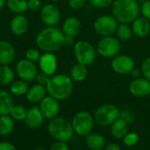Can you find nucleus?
Instances as JSON below:
<instances>
[{
    "mask_svg": "<svg viewBox=\"0 0 150 150\" xmlns=\"http://www.w3.org/2000/svg\"><path fill=\"white\" fill-rule=\"evenodd\" d=\"M38 65L41 72L48 75L49 76H52L55 74L57 70V57L54 53L44 52L38 61Z\"/></svg>",
    "mask_w": 150,
    "mask_h": 150,
    "instance_id": "14",
    "label": "nucleus"
},
{
    "mask_svg": "<svg viewBox=\"0 0 150 150\" xmlns=\"http://www.w3.org/2000/svg\"><path fill=\"white\" fill-rule=\"evenodd\" d=\"M12 95L4 90L0 91V116L10 115L11 108L13 107Z\"/></svg>",
    "mask_w": 150,
    "mask_h": 150,
    "instance_id": "24",
    "label": "nucleus"
},
{
    "mask_svg": "<svg viewBox=\"0 0 150 150\" xmlns=\"http://www.w3.org/2000/svg\"><path fill=\"white\" fill-rule=\"evenodd\" d=\"M120 110L112 104H105L97 108L94 112L95 123L102 127H109L120 118Z\"/></svg>",
    "mask_w": 150,
    "mask_h": 150,
    "instance_id": "5",
    "label": "nucleus"
},
{
    "mask_svg": "<svg viewBox=\"0 0 150 150\" xmlns=\"http://www.w3.org/2000/svg\"><path fill=\"white\" fill-rule=\"evenodd\" d=\"M118 25L119 22L112 15H102L97 18L93 24L95 32L102 37L114 34Z\"/></svg>",
    "mask_w": 150,
    "mask_h": 150,
    "instance_id": "9",
    "label": "nucleus"
},
{
    "mask_svg": "<svg viewBox=\"0 0 150 150\" xmlns=\"http://www.w3.org/2000/svg\"><path fill=\"white\" fill-rule=\"evenodd\" d=\"M85 143L91 150H102L106 145V141L104 135L98 133H91L85 136Z\"/></svg>",
    "mask_w": 150,
    "mask_h": 150,
    "instance_id": "22",
    "label": "nucleus"
},
{
    "mask_svg": "<svg viewBox=\"0 0 150 150\" xmlns=\"http://www.w3.org/2000/svg\"><path fill=\"white\" fill-rule=\"evenodd\" d=\"M50 1H51L52 3H56V2H58L59 0H50Z\"/></svg>",
    "mask_w": 150,
    "mask_h": 150,
    "instance_id": "48",
    "label": "nucleus"
},
{
    "mask_svg": "<svg viewBox=\"0 0 150 150\" xmlns=\"http://www.w3.org/2000/svg\"><path fill=\"white\" fill-rule=\"evenodd\" d=\"M121 49L119 39L112 36L102 37L98 43L97 52L104 58H113L118 55Z\"/></svg>",
    "mask_w": 150,
    "mask_h": 150,
    "instance_id": "8",
    "label": "nucleus"
},
{
    "mask_svg": "<svg viewBox=\"0 0 150 150\" xmlns=\"http://www.w3.org/2000/svg\"><path fill=\"white\" fill-rule=\"evenodd\" d=\"M88 75V70H87V66L76 63L75 64L69 72V76L74 82H83L85 80Z\"/></svg>",
    "mask_w": 150,
    "mask_h": 150,
    "instance_id": "26",
    "label": "nucleus"
},
{
    "mask_svg": "<svg viewBox=\"0 0 150 150\" xmlns=\"http://www.w3.org/2000/svg\"><path fill=\"white\" fill-rule=\"evenodd\" d=\"M75 38L74 37H71V36H67V35H64V39H63V46H66V47H74L75 45Z\"/></svg>",
    "mask_w": 150,
    "mask_h": 150,
    "instance_id": "43",
    "label": "nucleus"
},
{
    "mask_svg": "<svg viewBox=\"0 0 150 150\" xmlns=\"http://www.w3.org/2000/svg\"><path fill=\"white\" fill-rule=\"evenodd\" d=\"M105 150H121V148L120 147V145H118L117 143L114 142H111L105 145Z\"/></svg>",
    "mask_w": 150,
    "mask_h": 150,
    "instance_id": "44",
    "label": "nucleus"
},
{
    "mask_svg": "<svg viewBox=\"0 0 150 150\" xmlns=\"http://www.w3.org/2000/svg\"><path fill=\"white\" fill-rule=\"evenodd\" d=\"M16 51L14 46L8 40H0V64L9 65L15 59Z\"/></svg>",
    "mask_w": 150,
    "mask_h": 150,
    "instance_id": "18",
    "label": "nucleus"
},
{
    "mask_svg": "<svg viewBox=\"0 0 150 150\" xmlns=\"http://www.w3.org/2000/svg\"><path fill=\"white\" fill-rule=\"evenodd\" d=\"M29 28L28 18L23 14H16L10 21V30L16 36L24 35Z\"/></svg>",
    "mask_w": 150,
    "mask_h": 150,
    "instance_id": "16",
    "label": "nucleus"
},
{
    "mask_svg": "<svg viewBox=\"0 0 150 150\" xmlns=\"http://www.w3.org/2000/svg\"><path fill=\"white\" fill-rule=\"evenodd\" d=\"M49 79H50V76H49L48 75H47V74H45V73H43V72L40 71V73H38V75H37L35 80H36L37 83L46 86L47 83H48Z\"/></svg>",
    "mask_w": 150,
    "mask_h": 150,
    "instance_id": "40",
    "label": "nucleus"
},
{
    "mask_svg": "<svg viewBox=\"0 0 150 150\" xmlns=\"http://www.w3.org/2000/svg\"><path fill=\"white\" fill-rule=\"evenodd\" d=\"M15 70L19 79L24 80L27 83L35 80L39 73V69L35 62H30L25 58L21 59L17 62Z\"/></svg>",
    "mask_w": 150,
    "mask_h": 150,
    "instance_id": "10",
    "label": "nucleus"
},
{
    "mask_svg": "<svg viewBox=\"0 0 150 150\" xmlns=\"http://www.w3.org/2000/svg\"><path fill=\"white\" fill-rule=\"evenodd\" d=\"M142 74L144 78L150 82V57L146 58L142 64Z\"/></svg>",
    "mask_w": 150,
    "mask_h": 150,
    "instance_id": "36",
    "label": "nucleus"
},
{
    "mask_svg": "<svg viewBox=\"0 0 150 150\" xmlns=\"http://www.w3.org/2000/svg\"><path fill=\"white\" fill-rule=\"evenodd\" d=\"M120 119L126 121L128 125H132L135 121V116L134 112L128 109H123L120 112Z\"/></svg>",
    "mask_w": 150,
    "mask_h": 150,
    "instance_id": "33",
    "label": "nucleus"
},
{
    "mask_svg": "<svg viewBox=\"0 0 150 150\" xmlns=\"http://www.w3.org/2000/svg\"><path fill=\"white\" fill-rule=\"evenodd\" d=\"M62 31L64 35L71 36L74 38L76 37L81 31V23L79 19L76 17L67 18L62 24Z\"/></svg>",
    "mask_w": 150,
    "mask_h": 150,
    "instance_id": "20",
    "label": "nucleus"
},
{
    "mask_svg": "<svg viewBox=\"0 0 150 150\" xmlns=\"http://www.w3.org/2000/svg\"><path fill=\"white\" fill-rule=\"evenodd\" d=\"M114 0H88V3L94 8L104 9L112 5Z\"/></svg>",
    "mask_w": 150,
    "mask_h": 150,
    "instance_id": "35",
    "label": "nucleus"
},
{
    "mask_svg": "<svg viewBox=\"0 0 150 150\" xmlns=\"http://www.w3.org/2000/svg\"><path fill=\"white\" fill-rule=\"evenodd\" d=\"M39 107L44 118L47 120H52L57 117L60 112L59 100L49 95L46 96L39 103Z\"/></svg>",
    "mask_w": 150,
    "mask_h": 150,
    "instance_id": "13",
    "label": "nucleus"
},
{
    "mask_svg": "<svg viewBox=\"0 0 150 150\" xmlns=\"http://www.w3.org/2000/svg\"><path fill=\"white\" fill-rule=\"evenodd\" d=\"M6 1H7V0H0V11H2V10L5 7V5H6Z\"/></svg>",
    "mask_w": 150,
    "mask_h": 150,
    "instance_id": "46",
    "label": "nucleus"
},
{
    "mask_svg": "<svg viewBox=\"0 0 150 150\" xmlns=\"http://www.w3.org/2000/svg\"><path fill=\"white\" fill-rule=\"evenodd\" d=\"M64 33L56 26H47L40 30L36 37L35 42L39 49L43 52L54 53L63 46Z\"/></svg>",
    "mask_w": 150,
    "mask_h": 150,
    "instance_id": "1",
    "label": "nucleus"
},
{
    "mask_svg": "<svg viewBox=\"0 0 150 150\" xmlns=\"http://www.w3.org/2000/svg\"><path fill=\"white\" fill-rule=\"evenodd\" d=\"M129 92L135 98H146L150 93V82L144 77L134 78L129 84Z\"/></svg>",
    "mask_w": 150,
    "mask_h": 150,
    "instance_id": "15",
    "label": "nucleus"
},
{
    "mask_svg": "<svg viewBox=\"0 0 150 150\" xmlns=\"http://www.w3.org/2000/svg\"><path fill=\"white\" fill-rule=\"evenodd\" d=\"M14 129V120L10 115L0 116V135L10 134Z\"/></svg>",
    "mask_w": 150,
    "mask_h": 150,
    "instance_id": "28",
    "label": "nucleus"
},
{
    "mask_svg": "<svg viewBox=\"0 0 150 150\" xmlns=\"http://www.w3.org/2000/svg\"><path fill=\"white\" fill-rule=\"evenodd\" d=\"M40 19L47 26H55L61 19V11L54 4H46L40 9Z\"/></svg>",
    "mask_w": 150,
    "mask_h": 150,
    "instance_id": "11",
    "label": "nucleus"
},
{
    "mask_svg": "<svg viewBox=\"0 0 150 150\" xmlns=\"http://www.w3.org/2000/svg\"><path fill=\"white\" fill-rule=\"evenodd\" d=\"M40 55L41 54H40V50L36 49V48H33V47H31V48L27 49L25 51V59H27L28 61L33 62H38Z\"/></svg>",
    "mask_w": 150,
    "mask_h": 150,
    "instance_id": "34",
    "label": "nucleus"
},
{
    "mask_svg": "<svg viewBox=\"0 0 150 150\" xmlns=\"http://www.w3.org/2000/svg\"><path fill=\"white\" fill-rule=\"evenodd\" d=\"M0 150H17L15 146L9 142H0Z\"/></svg>",
    "mask_w": 150,
    "mask_h": 150,
    "instance_id": "42",
    "label": "nucleus"
},
{
    "mask_svg": "<svg viewBox=\"0 0 150 150\" xmlns=\"http://www.w3.org/2000/svg\"><path fill=\"white\" fill-rule=\"evenodd\" d=\"M47 92L46 86L36 83L29 87L25 96L26 100L31 104H38L47 96Z\"/></svg>",
    "mask_w": 150,
    "mask_h": 150,
    "instance_id": "19",
    "label": "nucleus"
},
{
    "mask_svg": "<svg viewBox=\"0 0 150 150\" xmlns=\"http://www.w3.org/2000/svg\"><path fill=\"white\" fill-rule=\"evenodd\" d=\"M44 120L45 118L42 115L39 105H34L27 110L24 122L25 126H27L29 128L35 129L40 127L43 124Z\"/></svg>",
    "mask_w": 150,
    "mask_h": 150,
    "instance_id": "17",
    "label": "nucleus"
},
{
    "mask_svg": "<svg viewBox=\"0 0 150 150\" xmlns=\"http://www.w3.org/2000/svg\"><path fill=\"white\" fill-rule=\"evenodd\" d=\"M130 74H131V76L134 77V78H139V77H141V76L142 75V70H141L140 69H138V68H135V67L133 69V70L131 71Z\"/></svg>",
    "mask_w": 150,
    "mask_h": 150,
    "instance_id": "45",
    "label": "nucleus"
},
{
    "mask_svg": "<svg viewBox=\"0 0 150 150\" xmlns=\"http://www.w3.org/2000/svg\"><path fill=\"white\" fill-rule=\"evenodd\" d=\"M15 74L9 65H1L0 67V83L2 85H10L14 81Z\"/></svg>",
    "mask_w": 150,
    "mask_h": 150,
    "instance_id": "27",
    "label": "nucleus"
},
{
    "mask_svg": "<svg viewBox=\"0 0 150 150\" xmlns=\"http://www.w3.org/2000/svg\"><path fill=\"white\" fill-rule=\"evenodd\" d=\"M35 150H43V149L42 148H37Z\"/></svg>",
    "mask_w": 150,
    "mask_h": 150,
    "instance_id": "49",
    "label": "nucleus"
},
{
    "mask_svg": "<svg viewBox=\"0 0 150 150\" xmlns=\"http://www.w3.org/2000/svg\"><path fill=\"white\" fill-rule=\"evenodd\" d=\"M116 35L117 38L120 40L122 41H127L131 39L133 31L132 28L128 25V24H123V23H119V25L116 30Z\"/></svg>",
    "mask_w": 150,
    "mask_h": 150,
    "instance_id": "30",
    "label": "nucleus"
},
{
    "mask_svg": "<svg viewBox=\"0 0 150 150\" xmlns=\"http://www.w3.org/2000/svg\"><path fill=\"white\" fill-rule=\"evenodd\" d=\"M71 123L74 132L80 136L85 137L92 132L95 120L93 115L90 112L82 111L73 116Z\"/></svg>",
    "mask_w": 150,
    "mask_h": 150,
    "instance_id": "6",
    "label": "nucleus"
},
{
    "mask_svg": "<svg viewBox=\"0 0 150 150\" xmlns=\"http://www.w3.org/2000/svg\"><path fill=\"white\" fill-rule=\"evenodd\" d=\"M49 150H69V148L67 144V142H55L52 144Z\"/></svg>",
    "mask_w": 150,
    "mask_h": 150,
    "instance_id": "41",
    "label": "nucleus"
},
{
    "mask_svg": "<svg viewBox=\"0 0 150 150\" xmlns=\"http://www.w3.org/2000/svg\"><path fill=\"white\" fill-rule=\"evenodd\" d=\"M9 86H10V93L16 97H21L25 95L30 87L27 82L21 79L14 80Z\"/></svg>",
    "mask_w": 150,
    "mask_h": 150,
    "instance_id": "25",
    "label": "nucleus"
},
{
    "mask_svg": "<svg viewBox=\"0 0 150 150\" xmlns=\"http://www.w3.org/2000/svg\"><path fill=\"white\" fill-rule=\"evenodd\" d=\"M111 135L116 140H121L129 132V125L121 119H118L111 126Z\"/></svg>",
    "mask_w": 150,
    "mask_h": 150,
    "instance_id": "23",
    "label": "nucleus"
},
{
    "mask_svg": "<svg viewBox=\"0 0 150 150\" xmlns=\"http://www.w3.org/2000/svg\"><path fill=\"white\" fill-rule=\"evenodd\" d=\"M111 67L117 74L127 75L130 74L134 68V61L127 54H118L112 58Z\"/></svg>",
    "mask_w": 150,
    "mask_h": 150,
    "instance_id": "12",
    "label": "nucleus"
},
{
    "mask_svg": "<svg viewBox=\"0 0 150 150\" xmlns=\"http://www.w3.org/2000/svg\"><path fill=\"white\" fill-rule=\"evenodd\" d=\"M87 2L88 0H69V5L73 10H81L86 5Z\"/></svg>",
    "mask_w": 150,
    "mask_h": 150,
    "instance_id": "37",
    "label": "nucleus"
},
{
    "mask_svg": "<svg viewBox=\"0 0 150 150\" xmlns=\"http://www.w3.org/2000/svg\"><path fill=\"white\" fill-rule=\"evenodd\" d=\"M6 6L15 14H23L27 10V0H7Z\"/></svg>",
    "mask_w": 150,
    "mask_h": 150,
    "instance_id": "29",
    "label": "nucleus"
},
{
    "mask_svg": "<svg viewBox=\"0 0 150 150\" xmlns=\"http://www.w3.org/2000/svg\"><path fill=\"white\" fill-rule=\"evenodd\" d=\"M27 110L20 105H14L10 112V116L17 121H24Z\"/></svg>",
    "mask_w": 150,
    "mask_h": 150,
    "instance_id": "31",
    "label": "nucleus"
},
{
    "mask_svg": "<svg viewBox=\"0 0 150 150\" xmlns=\"http://www.w3.org/2000/svg\"><path fill=\"white\" fill-rule=\"evenodd\" d=\"M111 6L112 14L119 23H133L141 12L137 0H114Z\"/></svg>",
    "mask_w": 150,
    "mask_h": 150,
    "instance_id": "2",
    "label": "nucleus"
},
{
    "mask_svg": "<svg viewBox=\"0 0 150 150\" xmlns=\"http://www.w3.org/2000/svg\"><path fill=\"white\" fill-rule=\"evenodd\" d=\"M149 98H150V93H149Z\"/></svg>",
    "mask_w": 150,
    "mask_h": 150,
    "instance_id": "50",
    "label": "nucleus"
},
{
    "mask_svg": "<svg viewBox=\"0 0 150 150\" xmlns=\"http://www.w3.org/2000/svg\"><path fill=\"white\" fill-rule=\"evenodd\" d=\"M122 140H123V143L127 147L132 148V147H134L138 143V142H139V135H138V134H136L134 132H128L124 136V138Z\"/></svg>",
    "mask_w": 150,
    "mask_h": 150,
    "instance_id": "32",
    "label": "nucleus"
},
{
    "mask_svg": "<svg viewBox=\"0 0 150 150\" xmlns=\"http://www.w3.org/2000/svg\"><path fill=\"white\" fill-rule=\"evenodd\" d=\"M75 58L77 63L89 66L96 59V50L92 44L87 40H79L75 43L73 48Z\"/></svg>",
    "mask_w": 150,
    "mask_h": 150,
    "instance_id": "7",
    "label": "nucleus"
},
{
    "mask_svg": "<svg viewBox=\"0 0 150 150\" xmlns=\"http://www.w3.org/2000/svg\"><path fill=\"white\" fill-rule=\"evenodd\" d=\"M47 131L53 139L63 142H69L75 133L71 121L58 116L50 120L47 126Z\"/></svg>",
    "mask_w": 150,
    "mask_h": 150,
    "instance_id": "4",
    "label": "nucleus"
},
{
    "mask_svg": "<svg viewBox=\"0 0 150 150\" xmlns=\"http://www.w3.org/2000/svg\"><path fill=\"white\" fill-rule=\"evenodd\" d=\"M42 7L40 0H27V9L32 11H37Z\"/></svg>",
    "mask_w": 150,
    "mask_h": 150,
    "instance_id": "38",
    "label": "nucleus"
},
{
    "mask_svg": "<svg viewBox=\"0 0 150 150\" xmlns=\"http://www.w3.org/2000/svg\"><path fill=\"white\" fill-rule=\"evenodd\" d=\"M139 3H142V4H143V3H145V2H147V1H149V0H137Z\"/></svg>",
    "mask_w": 150,
    "mask_h": 150,
    "instance_id": "47",
    "label": "nucleus"
},
{
    "mask_svg": "<svg viewBox=\"0 0 150 150\" xmlns=\"http://www.w3.org/2000/svg\"><path fill=\"white\" fill-rule=\"evenodd\" d=\"M132 31L139 38L147 37L150 33V21L144 17H138L133 22Z\"/></svg>",
    "mask_w": 150,
    "mask_h": 150,
    "instance_id": "21",
    "label": "nucleus"
},
{
    "mask_svg": "<svg viewBox=\"0 0 150 150\" xmlns=\"http://www.w3.org/2000/svg\"><path fill=\"white\" fill-rule=\"evenodd\" d=\"M0 67H1V64H0Z\"/></svg>",
    "mask_w": 150,
    "mask_h": 150,
    "instance_id": "51",
    "label": "nucleus"
},
{
    "mask_svg": "<svg viewBox=\"0 0 150 150\" xmlns=\"http://www.w3.org/2000/svg\"><path fill=\"white\" fill-rule=\"evenodd\" d=\"M47 92L49 96L59 101L67 99L73 91V81L69 76L65 74H54L50 76L46 85Z\"/></svg>",
    "mask_w": 150,
    "mask_h": 150,
    "instance_id": "3",
    "label": "nucleus"
},
{
    "mask_svg": "<svg viewBox=\"0 0 150 150\" xmlns=\"http://www.w3.org/2000/svg\"><path fill=\"white\" fill-rule=\"evenodd\" d=\"M141 12L142 14V17H144L149 21H150V0L142 4V5H141Z\"/></svg>",
    "mask_w": 150,
    "mask_h": 150,
    "instance_id": "39",
    "label": "nucleus"
}]
</instances>
